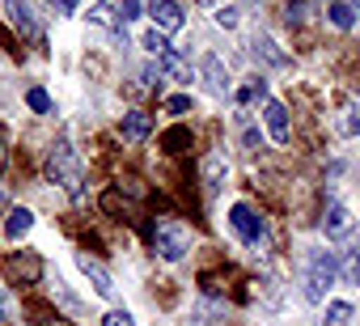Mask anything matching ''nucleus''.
<instances>
[{
    "instance_id": "nucleus-20",
    "label": "nucleus",
    "mask_w": 360,
    "mask_h": 326,
    "mask_svg": "<svg viewBox=\"0 0 360 326\" xmlns=\"http://www.w3.org/2000/svg\"><path fill=\"white\" fill-rule=\"evenodd\" d=\"M339 275H343L347 284H360V246H352V250H347V259H343Z\"/></svg>"
},
{
    "instance_id": "nucleus-12",
    "label": "nucleus",
    "mask_w": 360,
    "mask_h": 326,
    "mask_svg": "<svg viewBox=\"0 0 360 326\" xmlns=\"http://www.w3.org/2000/svg\"><path fill=\"white\" fill-rule=\"evenodd\" d=\"M322 233H326V237H347V233H352V212H347L339 200H330V204H326V216H322Z\"/></svg>"
},
{
    "instance_id": "nucleus-15",
    "label": "nucleus",
    "mask_w": 360,
    "mask_h": 326,
    "mask_svg": "<svg viewBox=\"0 0 360 326\" xmlns=\"http://www.w3.org/2000/svg\"><path fill=\"white\" fill-rule=\"evenodd\" d=\"M30 229H34V212H30V208H13L9 221H5V237H9V242H22Z\"/></svg>"
},
{
    "instance_id": "nucleus-19",
    "label": "nucleus",
    "mask_w": 360,
    "mask_h": 326,
    "mask_svg": "<svg viewBox=\"0 0 360 326\" xmlns=\"http://www.w3.org/2000/svg\"><path fill=\"white\" fill-rule=\"evenodd\" d=\"M322 326H352V305L347 301H330L322 313Z\"/></svg>"
},
{
    "instance_id": "nucleus-26",
    "label": "nucleus",
    "mask_w": 360,
    "mask_h": 326,
    "mask_svg": "<svg viewBox=\"0 0 360 326\" xmlns=\"http://www.w3.org/2000/svg\"><path fill=\"white\" fill-rule=\"evenodd\" d=\"M165 110L169 115H187L191 110V98H165Z\"/></svg>"
},
{
    "instance_id": "nucleus-1",
    "label": "nucleus",
    "mask_w": 360,
    "mask_h": 326,
    "mask_svg": "<svg viewBox=\"0 0 360 326\" xmlns=\"http://www.w3.org/2000/svg\"><path fill=\"white\" fill-rule=\"evenodd\" d=\"M47 178L51 183H60L72 200L81 195V183H85V166H81V157H77V148L60 136L56 144H51V152H47Z\"/></svg>"
},
{
    "instance_id": "nucleus-3",
    "label": "nucleus",
    "mask_w": 360,
    "mask_h": 326,
    "mask_svg": "<svg viewBox=\"0 0 360 326\" xmlns=\"http://www.w3.org/2000/svg\"><path fill=\"white\" fill-rule=\"evenodd\" d=\"M153 246H157V254L165 263H178V259H187V250H191V229L183 221H161L157 233H153Z\"/></svg>"
},
{
    "instance_id": "nucleus-31",
    "label": "nucleus",
    "mask_w": 360,
    "mask_h": 326,
    "mask_svg": "<svg viewBox=\"0 0 360 326\" xmlns=\"http://www.w3.org/2000/svg\"><path fill=\"white\" fill-rule=\"evenodd\" d=\"M347 5H352V9H360V0H347Z\"/></svg>"
},
{
    "instance_id": "nucleus-10",
    "label": "nucleus",
    "mask_w": 360,
    "mask_h": 326,
    "mask_svg": "<svg viewBox=\"0 0 360 326\" xmlns=\"http://www.w3.org/2000/svg\"><path fill=\"white\" fill-rule=\"evenodd\" d=\"M200 174H204V191H208V195H221V187H225V178H229L225 152H208L204 166H200Z\"/></svg>"
},
{
    "instance_id": "nucleus-16",
    "label": "nucleus",
    "mask_w": 360,
    "mask_h": 326,
    "mask_svg": "<svg viewBox=\"0 0 360 326\" xmlns=\"http://www.w3.org/2000/svg\"><path fill=\"white\" fill-rule=\"evenodd\" d=\"M326 22L335 30H352L356 26V9L347 5V0H330V5H326Z\"/></svg>"
},
{
    "instance_id": "nucleus-14",
    "label": "nucleus",
    "mask_w": 360,
    "mask_h": 326,
    "mask_svg": "<svg viewBox=\"0 0 360 326\" xmlns=\"http://www.w3.org/2000/svg\"><path fill=\"white\" fill-rule=\"evenodd\" d=\"M157 68H161V72H165L169 81H191V64H187L183 56H178L174 47H169L165 56H157Z\"/></svg>"
},
{
    "instance_id": "nucleus-32",
    "label": "nucleus",
    "mask_w": 360,
    "mask_h": 326,
    "mask_svg": "<svg viewBox=\"0 0 360 326\" xmlns=\"http://www.w3.org/2000/svg\"><path fill=\"white\" fill-rule=\"evenodd\" d=\"M102 5H119V0H102Z\"/></svg>"
},
{
    "instance_id": "nucleus-11",
    "label": "nucleus",
    "mask_w": 360,
    "mask_h": 326,
    "mask_svg": "<svg viewBox=\"0 0 360 326\" xmlns=\"http://www.w3.org/2000/svg\"><path fill=\"white\" fill-rule=\"evenodd\" d=\"M77 267L85 271V280L94 284V292H98V296H110V292H115V280H110V271H106L98 259H89V254H77Z\"/></svg>"
},
{
    "instance_id": "nucleus-7",
    "label": "nucleus",
    "mask_w": 360,
    "mask_h": 326,
    "mask_svg": "<svg viewBox=\"0 0 360 326\" xmlns=\"http://www.w3.org/2000/svg\"><path fill=\"white\" fill-rule=\"evenodd\" d=\"M263 127H267V136H271L276 144H288V136H292V123H288V110H284V102H276V98H267V102H263Z\"/></svg>"
},
{
    "instance_id": "nucleus-21",
    "label": "nucleus",
    "mask_w": 360,
    "mask_h": 326,
    "mask_svg": "<svg viewBox=\"0 0 360 326\" xmlns=\"http://www.w3.org/2000/svg\"><path fill=\"white\" fill-rule=\"evenodd\" d=\"M144 47H148V56H165V51H169V39H165V34L153 26V30L144 34Z\"/></svg>"
},
{
    "instance_id": "nucleus-9",
    "label": "nucleus",
    "mask_w": 360,
    "mask_h": 326,
    "mask_svg": "<svg viewBox=\"0 0 360 326\" xmlns=\"http://www.w3.org/2000/svg\"><path fill=\"white\" fill-rule=\"evenodd\" d=\"M204 81H208V89L217 93V98H229L233 93V81H229V68L221 64V56H204Z\"/></svg>"
},
{
    "instance_id": "nucleus-29",
    "label": "nucleus",
    "mask_w": 360,
    "mask_h": 326,
    "mask_svg": "<svg viewBox=\"0 0 360 326\" xmlns=\"http://www.w3.org/2000/svg\"><path fill=\"white\" fill-rule=\"evenodd\" d=\"M347 127H352V131H360V106L352 110V123H347Z\"/></svg>"
},
{
    "instance_id": "nucleus-23",
    "label": "nucleus",
    "mask_w": 360,
    "mask_h": 326,
    "mask_svg": "<svg viewBox=\"0 0 360 326\" xmlns=\"http://www.w3.org/2000/svg\"><path fill=\"white\" fill-rule=\"evenodd\" d=\"M26 106H30V110H39V115H47V110H51L47 89H30V93H26Z\"/></svg>"
},
{
    "instance_id": "nucleus-18",
    "label": "nucleus",
    "mask_w": 360,
    "mask_h": 326,
    "mask_svg": "<svg viewBox=\"0 0 360 326\" xmlns=\"http://www.w3.org/2000/svg\"><path fill=\"white\" fill-rule=\"evenodd\" d=\"M259 56H263L267 64H276V68H284V64H288V56H284V51H276V43H271L267 34H259V39H255V60H259Z\"/></svg>"
},
{
    "instance_id": "nucleus-25",
    "label": "nucleus",
    "mask_w": 360,
    "mask_h": 326,
    "mask_svg": "<svg viewBox=\"0 0 360 326\" xmlns=\"http://www.w3.org/2000/svg\"><path fill=\"white\" fill-rule=\"evenodd\" d=\"M102 326H136V322H131V313H127V309H110V313L102 318Z\"/></svg>"
},
{
    "instance_id": "nucleus-24",
    "label": "nucleus",
    "mask_w": 360,
    "mask_h": 326,
    "mask_svg": "<svg viewBox=\"0 0 360 326\" xmlns=\"http://www.w3.org/2000/svg\"><path fill=\"white\" fill-rule=\"evenodd\" d=\"M217 22H221L225 30H233V26H238V5H221V9H217Z\"/></svg>"
},
{
    "instance_id": "nucleus-2",
    "label": "nucleus",
    "mask_w": 360,
    "mask_h": 326,
    "mask_svg": "<svg viewBox=\"0 0 360 326\" xmlns=\"http://www.w3.org/2000/svg\"><path fill=\"white\" fill-rule=\"evenodd\" d=\"M339 280V259L335 250H309L305 259V301L309 305H322L326 301V288Z\"/></svg>"
},
{
    "instance_id": "nucleus-30",
    "label": "nucleus",
    "mask_w": 360,
    "mask_h": 326,
    "mask_svg": "<svg viewBox=\"0 0 360 326\" xmlns=\"http://www.w3.org/2000/svg\"><path fill=\"white\" fill-rule=\"evenodd\" d=\"M0 322H5V296H0Z\"/></svg>"
},
{
    "instance_id": "nucleus-5",
    "label": "nucleus",
    "mask_w": 360,
    "mask_h": 326,
    "mask_svg": "<svg viewBox=\"0 0 360 326\" xmlns=\"http://www.w3.org/2000/svg\"><path fill=\"white\" fill-rule=\"evenodd\" d=\"M0 9H5V18H9V26L26 39V43H43V26L34 22V9L26 5V0H5V5H0Z\"/></svg>"
},
{
    "instance_id": "nucleus-8",
    "label": "nucleus",
    "mask_w": 360,
    "mask_h": 326,
    "mask_svg": "<svg viewBox=\"0 0 360 326\" xmlns=\"http://www.w3.org/2000/svg\"><path fill=\"white\" fill-rule=\"evenodd\" d=\"M5 275L13 280V284H34L39 275H43V259L39 254H13V259H5Z\"/></svg>"
},
{
    "instance_id": "nucleus-4",
    "label": "nucleus",
    "mask_w": 360,
    "mask_h": 326,
    "mask_svg": "<svg viewBox=\"0 0 360 326\" xmlns=\"http://www.w3.org/2000/svg\"><path fill=\"white\" fill-rule=\"evenodd\" d=\"M229 229H233L246 246H263V242H267V221H263L250 204H233V208H229Z\"/></svg>"
},
{
    "instance_id": "nucleus-17",
    "label": "nucleus",
    "mask_w": 360,
    "mask_h": 326,
    "mask_svg": "<svg viewBox=\"0 0 360 326\" xmlns=\"http://www.w3.org/2000/svg\"><path fill=\"white\" fill-rule=\"evenodd\" d=\"M259 102H267V81H263V77H250V81L238 89V106H259Z\"/></svg>"
},
{
    "instance_id": "nucleus-33",
    "label": "nucleus",
    "mask_w": 360,
    "mask_h": 326,
    "mask_svg": "<svg viewBox=\"0 0 360 326\" xmlns=\"http://www.w3.org/2000/svg\"><path fill=\"white\" fill-rule=\"evenodd\" d=\"M0 204H5V200H0Z\"/></svg>"
},
{
    "instance_id": "nucleus-22",
    "label": "nucleus",
    "mask_w": 360,
    "mask_h": 326,
    "mask_svg": "<svg viewBox=\"0 0 360 326\" xmlns=\"http://www.w3.org/2000/svg\"><path fill=\"white\" fill-rule=\"evenodd\" d=\"M115 9H119V13H115V22H119V26H127V22H136V18H140V0H119Z\"/></svg>"
},
{
    "instance_id": "nucleus-6",
    "label": "nucleus",
    "mask_w": 360,
    "mask_h": 326,
    "mask_svg": "<svg viewBox=\"0 0 360 326\" xmlns=\"http://www.w3.org/2000/svg\"><path fill=\"white\" fill-rule=\"evenodd\" d=\"M148 18H153V26L161 34H178V30L187 26L183 5H178V0H148Z\"/></svg>"
},
{
    "instance_id": "nucleus-13",
    "label": "nucleus",
    "mask_w": 360,
    "mask_h": 326,
    "mask_svg": "<svg viewBox=\"0 0 360 326\" xmlns=\"http://www.w3.org/2000/svg\"><path fill=\"white\" fill-rule=\"evenodd\" d=\"M148 131H153V119H148L144 110H131V115H123V123H119V136H123V140H131V144H136V140H144Z\"/></svg>"
},
{
    "instance_id": "nucleus-28",
    "label": "nucleus",
    "mask_w": 360,
    "mask_h": 326,
    "mask_svg": "<svg viewBox=\"0 0 360 326\" xmlns=\"http://www.w3.org/2000/svg\"><path fill=\"white\" fill-rule=\"evenodd\" d=\"M51 5H56L60 13H77V0H51Z\"/></svg>"
},
{
    "instance_id": "nucleus-27",
    "label": "nucleus",
    "mask_w": 360,
    "mask_h": 326,
    "mask_svg": "<svg viewBox=\"0 0 360 326\" xmlns=\"http://www.w3.org/2000/svg\"><path fill=\"white\" fill-rule=\"evenodd\" d=\"M165 144L178 152V144H187V131H169V136H165Z\"/></svg>"
}]
</instances>
